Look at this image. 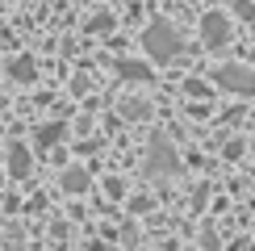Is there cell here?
<instances>
[{"instance_id":"9","label":"cell","mask_w":255,"mask_h":251,"mask_svg":"<svg viewBox=\"0 0 255 251\" xmlns=\"http://www.w3.org/2000/svg\"><path fill=\"white\" fill-rule=\"evenodd\" d=\"M63 134V126H46V130H38V142H55Z\"/></svg>"},{"instance_id":"11","label":"cell","mask_w":255,"mask_h":251,"mask_svg":"<svg viewBox=\"0 0 255 251\" xmlns=\"http://www.w3.org/2000/svg\"><path fill=\"white\" fill-rule=\"evenodd\" d=\"M63 184H67V188H84V172H67V176H63Z\"/></svg>"},{"instance_id":"3","label":"cell","mask_w":255,"mask_h":251,"mask_svg":"<svg viewBox=\"0 0 255 251\" xmlns=\"http://www.w3.org/2000/svg\"><path fill=\"white\" fill-rule=\"evenodd\" d=\"M201 38H205L209 50L226 46V38H230V21L222 17V13H205V17H201Z\"/></svg>"},{"instance_id":"10","label":"cell","mask_w":255,"mask_h":251,"mask_svg":"<svg viewBox=\"0 0 255 251\" xmlns=\"http://www.w3.org/2000/svg\"><path fill=\"white\" fill-rule=\"evenodd\" d=\"M239 13L243 21H255V0H239Z\"/></svg>"},{"instance_id":"6","label":"cell","mask_w":255,"mask_h":251,"mask_svg":"<svg viewBox=\"0 0 255 251\" xmlns=\"http://www.w3.org/2000/svg\"><path fill=\"white\" fill-rule=\"evenodd\" d=\"M8 71H13V80H21V84L34 80V63H29V59H13V67H8Z\"/></svg>"},{"instance_id":"4","label":"cell","mask_w":255,"mask_h":251,"mask_svg":"<svg viewBox=\"0 0 255 251\" xmlns=\"http://www.w3.org/2000/svg\"><path fill=\"white\" fill-rule=\"evenodd\" d=\"M118 76L122 80H151V67H142V63H118Z\"/></svg>"},{"instance_id":"5","label":"cell","mask_w":255,"mask_h":251,"mask_svg":"<svg viewBox=\"0 0 255 251\" xmlns=\"http://www.w3.org/2000/svg\"><path fill=\"white\" fill-rule=\"evenodd\" d=\"M163 167H172V155H167V142H155V151H151V172H163Z\"/></svg>"},{"instance_id":"7","label":"cell","mask_w":255,"mask_h":251,"mask_svg":"<svg viewBox=\"0 0 255 251\" xmlns=\"http://www.w3.org/2000/svg\"><path fill=\"white\" fill-rule=\"evenodd\" d=\"M88 29H97V34H105V29H113V13H97L88 21Z\"/></svg>"},{"instance_id":"8","label":"cell","mask_w":255,"mask_h":251,"mask_svg":"<svg viewBox=\"0 0 255 251\" xmlns=\"http://www.w3.org/2000/svg\"><path fill=\"white\" fill-rule=\"evenodd\" d=\"M25 172H29V155L17 146V151H13V176H25Z\"/></svg>"},{"instance_id":"2","label":"cell","mask_w":255,"mask_h":251,"mask_svg":"<svg viewBox=\"0 0 255 251\" xmlns=\"http://www.w3.org/2000/svg\"><path fill=\"white\" fill-rule=\"evenodd\" d=\"M222 88H230V92H243V97H255V71L251 67H243V63H226V67H218V76H214Z\"/></svg>"},{"instance_id":"1","label":"cell","mask_w":255,"mask_h":251,"mask_svg":"<svg viewBox=\"0 0 255 251\" xmlns=\"http://www.w3.org/2000/svg\"><path fill=\"white\" fill-rule=\"evenodd\" d=\"M142 50L151 55L155 63H172L180 50H184V42H180V34H176V25L172 21H151V25L142 29Z\"/></svg>"}]
</instances>
